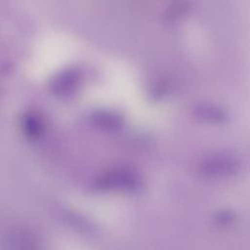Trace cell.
<instances>
[{
	"label": "cell",
	"instance_id": "cell-1",
	"mask_svg": "<svg viewBox=\"0 0 250 250\" xmlns=\"http://www.w3.org/2000/svg\"><path fill=\"white\" fill-rule=\"evenodd\" d=\"M0 250H44V246L33 231L13 229L1 236Z\"/></svg>",
	"mask_w": 250,
	"mask_h": 250
}]
</instances>
